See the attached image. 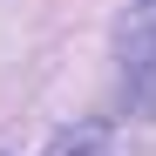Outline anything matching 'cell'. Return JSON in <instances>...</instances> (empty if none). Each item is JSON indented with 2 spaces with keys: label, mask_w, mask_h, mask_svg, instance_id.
<instances>
[{
  "label": "cell",
  "mask_w": 156,
  "mask_h": 156,
  "mask_svg": "<svg viewBox=\"0 0 156 156\" xmlns=\"http://www.w3.org/2000/svg\"><path fill=\"white\" fill-rule=\"evenodd\" d=\"M102 143H109V129L82 122V129H61V136H55V156H102Z\"/></svg>",
  "instance_id": "cell-2"
},
{
  "label": "cell",
  "mask_w": 156,
  "mask_h": 156,
  "mask_svg": "<svg viewBox=\"0 0 156 156\" xmlns=\"http://www.w3.org/2000/svg\"><path fill=\"white\" fill-rule=\"evenodd\" d=\"M115 55H122V95L136 115H156V0H136L115 27Z\"/></svg>",
  "instance_id": "cell-1"
}]
</instances>
